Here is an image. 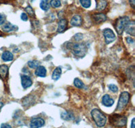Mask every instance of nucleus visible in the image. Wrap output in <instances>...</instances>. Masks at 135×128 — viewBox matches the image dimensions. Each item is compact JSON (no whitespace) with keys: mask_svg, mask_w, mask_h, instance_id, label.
Here are the masks:
<instances>
[{"mask_svg":"<svg viewBox=\"0 0 135 128\" xmlns=\"http://www.w3.org/2000/svg\"><path fill=\"white\" fill-rule=\"evenodd\" d=\"M130 21H131V20L129 18V17L128 16L120 17V18L117 19L114 26H115V31H116L117 33L118 34V35H122L125 30V28L126 27Z\"/></svg>","mask_w":135,"mask_h":128,"instance_id":"obj_4","label":"nucleus"},{"mask_svg":"<svg viewBox=\"0 0 135 128\" xmlns=\"http://www.w3.org/2000/svg\"><path fill=\"white\" fill-rule=\"evenodd\" d=\"M74 84L76 88H83L84 87V83H83V81L80 80L79 78H75V79H74Z\"/></svg>","mask_w":135,"mask_h":128,"instance_id":"obj_22","label":"nucleus"},{"mask_svg":"<svg viewBox=\"0 0 135 128\" xmlns=\"http://www.w3.org/2000/svg\"><path fill=\"white\" fill-rule=\"evenodd\" d=\"M3 102H0V110H1V109H2V107H3Z\"/></svg>","mask_w":135,"mask_h":128,"instance_id":"obj_35","label":"nucleus"},{"mask_svg":"<svg viewBox=\"0 0 135 128\" xmlns=\"http://www.w3.org/2000/svg\"><path fill=\"white\" fill-rule=\"evenodd\" d=\"M5 22H6V17L3 14H0V26L4 24Z\"/></svg>","mask_w":135,"mask_h":128,"instance_id":"obj_29","label":"nucleus"},{"mask_svg":"<svg viewBox=\"0 0 135 128\" xmlns=\"http://www.w3.org/2000/svg\"><path fill=\"white\" fill-rule=\"evenodd\" d=\"M18 27L15 25L12 24L11 23L8 22L6 24H5L3 26H2V31L4 32H9L11 31H18Z\"/></svg>","mask_w":135,"mask_h":128,"instance_id":"obj_14","label":"nucleus"},{"mask_svg":"<svg viewBox=\"0 0 135 128\" xmlns=\"http://www.w3.org/2000/svg\"><path fill=\"white\" fill-rule=\"evenodd\" d=\"M130 97H131V95L128 92H122L120 98H119V100H118V105H117L115 111L120 112L124 109L126 106H127Z\"/></svg>","mask_w":135,"mask_h":128,"instance_id":"obj_5","label":"nucleus"},{"mask_svg":"<svg viewBox=\"0 0 135 128\" xmlns=\"http://www.w3.org/2000/svg\"><path fill=\"white\" fill-rule=\"evenodd\" d=\"M134 121H135L134 118V119H132V125H131V127H132V128H134L135 127Z\"/></svg>","mask_w":135,"mask_h":128,"instance_id":"obj_34","label":"nucleus"},{"mask_svg":"<svg viewBox=\"0 0 135 128\" xmlns=\"http://www.w3.org/2000/svg\"><path fill=\"white\" fill-rule=\"evenodd\" d=\"M80 2L82 6L84 8H89L91 6V0H80Z\"/></svg>","mask_w":135,"mask_h":128,"instance_id":"obj_25","label":"nucleus"},{"mask_svg":"<svg viewBox=\"0 0 135 128\" xmlns=\"http://www.w3.org/2000/svg\"><path fill=\"white\" fill-rule=\"evenodd\" d=\"M107 5H108V2H106V0H98V1H97L96 9L97 11L101 12V11L105 9Z\"/></svg>","mask_w":135,"mask_h":128,"instance_id":"obj_17","label":"nucleus"},{"mask_svg":"<svg viewBox=\"0 0 135 128\" xmlns=\"http://www.w3.org/2000/svg\"><path fill=\"white\" fill-rule=\"evenodd\" d=\"M68 49L72 51L75 56L79 57H83L85 56L87 51L86 46L83 43H70L68 45Z\"/></svg>","mask_w":135,"mask_h":128,"instance_id":"obj_1","label":"nucleus"},{"mask_svg":"<svg viewBox=\"0 0 135 128\" xmlns=\"http://www.w3.org/2000/svg\"><path fill=\"white\" fill-rule=\"evenodd\" d=\"M109 122L111 125L117 127H122L126 125L127 118L124 115L114 114L109 117Z\"/></svg>","mask_w":135,"mask_h":128,"instance_id":"obj_3","label":"nucleus"},{"mask_svg":"<svg viewBox=\"0 0 135 128\" xmlns=\"http://www.w3.org/2000/svg\"><path fill=\"white\" fill-rule=\"evenodd\" d=\"M68 26V21L66 19H61L58 22V26H57V32L58 33H62L65 31Z\"/></svg>","mask_w":135,"mask_h":128,"instance_id":"obj_11","label":"nucleus"},{"mask_svg":"<svg viewBox=\"0 0 135 128\" xmlns=\"http://www.w3.org/2000/svg\"><path fill=\"white\" fill-rule=\"evenodd\" d=\"M83 38V35L81 33H77L76 35H75L74 37V40H75L76 41L78 42V41H80Z\"/></svg>","mask_w":135,"mask_h":128,"instance_id":"obj_28","label":"nucleus"},{"mask_svg":"<svg viewBox=\"0 0 135 128\" xmlns=\"http://www.w3.org/2000/svg\"><path fill=\"white\" fill-rule=\"evenodd\" d=\"M21 84L25 89L29 88L32 84V81L31 78L26 75H22L21 76Z\"/></svg>","mask_w":135,"mask_h":128,"instance_id":"obj_8","label":"nucleus"},{"mask_svg":"<svg viewBox=\"0 0 135 128\" xmlns=\"http://www.w3.org/2000/svg\"><path fill=\"white\" fill-rule=\"evenodd\" d=\"M51 6L54 8H60L61 6V1L60 0H51L50 1Z\"/></svg>","mask_w":135,"mask_h":128,"instance_id":"obj_24","label":"nucleus"},{"mask_svg":"<svg viewBox=\"0 0 135 128\" xmlns=\"http://www.w3.org/2000/svg\"><path fill=\"white\" fill-rule=\"evenodd\" d=\"M8 74V67L6 65L0 66V78L2 80H5L7 78Z\"/></svg>","mask_w":135,"mask_h":128,"instance_id":"obj_15","label":"nucleus"},{"mask_svg":"<svg viewBox=\"0 0 135 128\" xmlns=\"http://www.w3.org/2000/svg\"><path fill=\"white\" fill-rule=\"evenodd\" d=\"M92 18L95 24H101V23L104 22L105 21H106L107 16L104 14L99 13V14H94L92 16Z\"/></svg>","mask_w":135,"mask_h":128,"instance_id":"obj_9","label":"nucleus"},{"mask_svg":"<svg viewBox=\"0 0 135 128\" xmlns=\"http://www.w3.org/2000/svg\"><path fill=\"white\" fill-rule=\"evenodd\" d=\"M125 31L126 32V33L129 34V35H131L132 36H134L135 35V24L134 22L132 21V22H129L128 24H127L126 27L125 28Z\"/></svg>","mask_w":135,"mask_h":128,"instance_id":"obj_13","label":"nucleus"},{"mask_svg":"<svg viewBox=\"0 0 135 128\" xmlns=\"http://www.w3.org/2000/svg\"><path fill=\"white\" fill-rule=\"evenodd\" d=\"M103 35L104 36L105 41L106 44H110L114 42L115 39V35L114 33V31L110 28H105L103 30Z\"/></svg>","mask_w":135,"mask_h":128,"instance_id":"obj_6","label":"nucleus"},{"mask_svg":"<svg viewBox=\"0 0 135 128\" xmlns=\"http://www.w3.org/2000/svg\"><path fill=\"white\" fill-rule=\"evenodd\" d=\"M31 2H34V1H35V0H31Z\"/></svg>","mask_w":135,"mask_h":128,"instance_id":"obj_36","label":"nucleus"},{"mask_svg":"<svg viewBox=\"0 0 135 128\" xmlns=\"http://www.w3.org/2000/svg\"><path fill=\"white\" fill-rule=\"evenodd\" d=\"M70 24L73 26H80L83 24V18L80 15H75L71 19Z\"/></svg>","mask_w":135,"mask_h":128,"instance_id":"obj_12","label":"nucleus"},{"mask_svg":"<svg viewBox=\"0 0 135 128\" xmlns=\"http://www.w3.org/2000/svg\"><path fill=\"white\" fill-rule=\"evenodd\" d=\"M114 103V100L109 95H105L102 98V104L107 107H112Z\"/></svg>","mask_w":135,"mask_h":128,"instance_id":"obj_10","label":"nucleus"},{"mask_svg":"<svg viewBox=\"0 0 135 128\" xmlns=\"http://www.w3.org/2000/svg\"><path fill=\"white\" fill-rule=\"evenodd\" d=\"M40 8L43 11H47L49 10V0H41L40 3Z\"/></svg>","mask_w":135,"mask_h":128,"instance_id":"obj_21","label":"nucleus"},{"mask_svg":"<svg viewBox=\"0 0 135 128\" xmlns=\"http://www.w3.org/2000/svg\"><path fill=\"white\" fill-rule=\"evenodd\" d=\"M28 66L32 69L37 68L38 66H39V62L37 60H31L28 62Z\"/></svg>","mask_w":135,"mask_h":128,"instance_id":"obj_23","label":"nucleus"},{"mask_svg":"<svg viewBox=\"0 0 135 128\" xmlns=\"http://www.w3.org/2000/svg\"><path fill=\"white\" fill-rule=\"evenodd\" d=\"M25 11H26L27 14L30 15L31 16H35V12L34 9H32V7L31 6H28L26 8H25Z\"/></svg>","mask_w":135,"mask_h":128,"instance_id":"obj_26","label":"nucleus"},{"mask_svg":"<svg viewBox=\"0 0 135 128\" xmlns=\"http://www.w3.org/2000/svg\"><path fill=\"white\" fill-rule=\"evenodd\" d=\"M126 41H127L128 43H130V44L134 43V40L131 38H126Z\"/></svg>","mask_w":135,"mask_h":128,"instance_id":"obj_32","label":"nucleus"},{"mask_svg":"<svg viewBox=\"0 0 135 128\" xmlns=\"http://www.w3.org/2000/svg\"><path fill=\"white\" fill-rule=\"evenodd\" d=\"M108 88L113 92H117L118 91V88L117 87V86L114 85V84H109L108 86Z\"/></svg>","mask_w":135,"mask_h":128,"instance_id":"obj_27","label":"nucleus"},{"mask_svg":"<svg viewBox=\"0 0 135 128\" xmlns=\"http://www.w3.org/2000/svg\"><path fill=\"white\" fill-rule=\"evenodd\" d=\"M61 118L64 120L70 121L74 119V114L70 111H66L65 113H62L61 114Z\"/></svg>","mask_w":135,"mask_h":128,"instance_id":"obj_19","label":"nucleus"},{"mask_svg":"<svg viewBox=\"0 0 135 128\" xmlns=\"http://www.w3.org/2000/svg\"><path fill=\"white\" fill-rule=\"evenodd\" d=\"M35 75L37 76L41 77V78H45L46 76L47 70L45 67L43 66H38L37 67V70L35 71Z\"/></svg>","mask_w":135,"mask_h":128,"instance_id":"obj_16","label":"nucleus"},{"mask_svg":"<svg viewBox=\"0 0 135 128\" xmlns=\"http://www.w3.org/2000/svg\"><path fill=\"white\" fill-rule=\"evenodd\" d=\"M1 127H8V128H10V127H11V125H8V124H2V125H1Z\"/></svg>","mask_w":135,"mask_h":128,"instance_id":"obj_33","label":"nucleus"},{"mask_svg":"<svg viewBox=\"0 0 135 128\" xmlns=\"http://www.w3.org/2000/svg\"><path fill=\"white\" fill-rule=\"evenodd\" d=\"M129 3L131 5L132 8H134L135 6V0H129Z\"/></svg>","mask_w":135,"mask_h":128,"instance_id":"obj_31","label":"nucleus"},{"mask_svg":"<svg viewBox=\"0 0 135 128\" xmlns=\"http://www.w3.org/2000/svg\"><path fill=\"white\" fill-rule=\"evenodd\" d=\"M61 74V68L60 67H57L53 72L52 79L54 80H57L60 79Z\"/></svg>","mask_w":135,"mask_h":128,"instance_id":"obj_20","label":"nucleus"},{"mask_svg":"<svg viewBox=\"0 0 135 128\" xmlns=\"http://www.w3.org/2000/svg\"><path fill=\"white\" fill-rule=\"evenodd\" d=\"M45 125L44 119L41 117H35L32 118L31 120L30 123V127L32 128H38L41 127Z\"/></svg>","mask_w":135,"mask_h":128,"instance_id":"obj_7","label":"nucleus"},{"mask_svg":"<svg viewBox=\"0 0 135 128\" xmlns=\"http://www.w3.org/2000/svg\"><path fill=\"white\" fill-rule=\"evenodd\" d=\"M1 1H2V0H0V2H1Z\"/></svg>","mask_w":135,"mask_h":128,"instance_id":"obj_37","label":"nucleus"},{"mask_svg":"<svg viewBox=\"0 0 135 128\" xmlns=\"http://www.w3.org/2000/svg\"><path fill=\"white\" fill-rule=\"evenodd\" d=\"M2 58L4 61H12L13 59H14V55L11 52L6 51H4L3 53Z\"/></svg>","mask_w":135,"mask_h":128,"instance_id":"obj_18","label":"nucleus"},{"mask_svg":"<svg viewBox=\"0 0 135 128\" xmlns=\"http://www.w3.org/2000/svg\"><path fill=\"white\" fill-rule=\"evenodd\" d=\"M20 18H21L22 20H23V21H27L28 20V16L25 13H22Z\"/></svg>","mask_w":135,"mask_h":128,"instance_id":"obj_30","label":"nucleus"},{"mask_svg":"<svg viewBox=\"0 0 135 128\" xmlns=\"http://www.w3.org/2000/svg\"><path fill=\"white\" fill-rule=\"evenodd\" d=\"M91 113L93 119L96 124L97 126L101 127L105 125L106 122H107V117L104 115V113H102L99 109H94L92 110Z\"/></svg>","mask_w":135,"mask_h":128,"instance_id":"obj_2","label":"nucleus"}]
</instances>
